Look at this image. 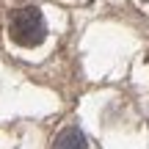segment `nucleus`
<instances>
[{
    "label": "nucleus",
    "instance_id": "nucleus-1",
    "mask_svg": "<svg viewBox=\"0 0 149 149\" xmlns=\"http://www.w3.org/2000/svg\"><path fill=\"white\" fill-rule=\"evenodd\" d=\"M8 36L14 39L22 47H36L44 42L47 36V25H44V17L39 8L28 6V8H17L8 19Z\"/></svg>",
    "mask_w": 149,
    "mask_h": 149
},
{
    "label": "nucleus",
    "instance_id": "nucleus-2",
    "mask_svg": "<svg viewBox=\"0 0 149 149\" xmlns=\"http://www.w3.org/2000/svg\"><path fill=\"white\" fill-rule=\"evenodd\" d=\"M53 149H86V138L77 127H69L55 138V146Z\"/></svg>",
    "mask_w": 149,
    "mask_h": 149
}]
</instances>
